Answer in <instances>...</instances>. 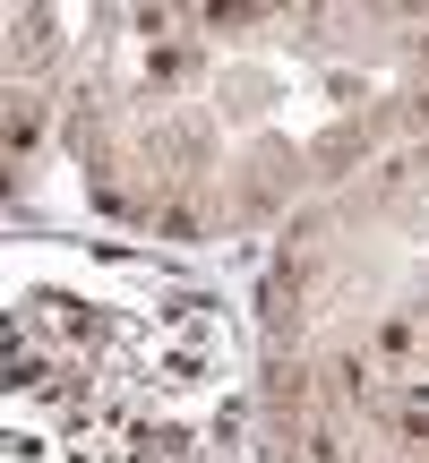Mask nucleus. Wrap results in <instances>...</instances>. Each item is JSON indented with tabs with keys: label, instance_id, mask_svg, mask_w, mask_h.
<instances>
[{
	"label": "nucleus",
	"instance_id": "nucleus-3",
	"mask_svg": "<svg viewBox=\"0 0 429 463\" xmlns=\"http://www.w3.org/2000/svg\"><path fill=\"white\" fill-rule=\"evenodd\" d=\"M34 146H43V103L17 95V103H9V155H34Z\"/></svg>",
	"mask_w": 429,
	"mask_h": 463
},
{
	"label": "nucleus",
	"instance_id": "nucleus-7",
	"mask_svg": "<svg viewBox=\"0 0 429 463\" xmlns=\"http://www.w3.org/2000/svg\"><path fill=\"white\" fill-rule=\"evenodd\" d=\"M421 344H429V335H421Z\"/></svg>",
	"mask_w": 429,
	"mask_h": 463
},
{
	"label": "nucleus",
	"instance_id": "nucleus-1",
	"mask_svg": "<svg viewBox=\"0 0 429 463\" xmlns=\"http://www.w3.org/2000/svg\"><path fill=\"white\" fill-rule=\"evenodd\" d=\"M413 352H421V317H386V326L369 335V361L378 369H404Z\"/></svg>",
	"mask_w": 429,
	"mask_h": 463
},
{
	"label": "nucleus",
	"instance_id": "nucleus-5",
	"mask_svg": "<svg viewBox=\"0 0 429 463\" xmlns=\"http://www.w3.org/2000/svg\"><path fill=\"white\" fill-rule=\"evenodd\" d=\"M300 447H310V463H344V438L327 420H300Z\"/></svg>",
	"mask_w": 429,
	"mask_h": 463
},
{
	"label": "nucleus",
	"instance_id": "nucleus-2",
	"mask_svg": "<svg viewBox=\"0 0 429 463\" xmlns=\"http://www.w3.org/2000/svg\"><path fill=\"white\" fill-rule=\"evenodd\" d=\"M34 309H43V317H61V344H95V335H103V317H86L78 300H34Z\"/></svg>",
	"mask_w": 429,
	"mask_h": 463
},
{
	"label": "nucleus",
	"instance_id": "nucleus-6",
	"mask_svg": "<svg viewBox=\"0 0 429 463\" xmlns=\"http://www.w3.org/2000/svg\"><path fill=\"white\" fill-rule=\"evenodd\" d=\"M421 69H429V43H421Z\"/></svg>",
	"mask_w": 429,
	"mask_h": 463
},
{
	"label": "nucleus",
	"instance_id": "nucleus-4",
	"mask_svg": "<svg viewBox=\"0 0 429 463\" xmlns=\"http://www.w3.org/2000/svg\"><path fill=\"white\" fill-rule=\"evenodd\" d=\"M361 386H369V361H327V395L335 403H369Z\"/></svg>",
	"mask_w": 429,
	"mask_h": 463
}]
</instances>
